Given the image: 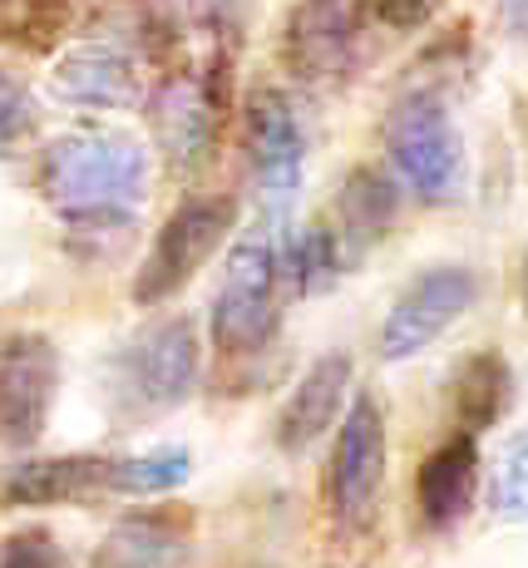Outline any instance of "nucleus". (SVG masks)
I'll return each instance as SVG.
<instances>
[{
    "mask_svg": "<svg viewBox=\"0 0 528 568\" xmlns=\"http://www.w3.org/2000/svg\"><path fill=\"white\" fill-rule=\"evenodd\" d=\"M149 169L144 139L124 129H70L40 149L35 193L70 227L109 213H134L149 193Z\"/></svg>",
    "mask_w": 528,
    "mask_h": 568,
    "instance_id": "obj_1",
    "label": "nucleus"
},
{
    "mask_svg": "<svg viewBox=\"0 0 528 568\" xmlns=\"http://www.w3.org/2000/svg\"><path fill=\"white\" fill-rule=\"evenodd\" d=\"M144 114L163 163L197 173L233 124V50L217 45L207 60H173L144 94Z\"/></svg>",
    "mask_w": 528,
    "mask_h": 568,
    "instance_id": "obj_2",
    "label": "nucleus"
},
{
    "mask_svg": "<svg viewBox=\"0 0 528 568\" xmlns=\"http://www.w3.org/2000/svg\"><path fill=\"white\" fill-rule=\"evenodd\" d=\"M380 144L390 179L405 183L420 203L445 207L465 199V139L435 90H405L385 109Z\"/></svg>",
    "mask_w": 528,
    "mask_h": 568,
    "instance_id": "obj_3",
    "label": "nucleus"
},
{
    "mask_svg": "<svg viewBox=\"0 0 528 568\" xmlns=\"http://www.w3.org/2000/svg\"><path fill=\"white\" fill-rule=\"evenodd\" d=\"M277 247L262 227H252L247 237H237V247L227 253V272L217 282L213 312H207V332L223 362H252L277 342L282 307H277Z\"/></svg>",
    "mask_w": 528,
    "mask_h": 568,
    "instance_id": "obj_4",
    "label": "nucleus"
},
{
    "mask_svg": "<svg viewBox=\"0 0 528 568\" xmlns=\"http://www.w3.org/2000/svg\"><path fill=\"white\" fill-rule=\"evenodd\" d=\"M237 223V199L227 193H193L173 207L153 233L144 262L134 272V307H163L203 272V262L227 243Z\"/></svg>",
    "mask_w": 528,
    "mask_h": 568,
    "instance_id": "obj_5",
    "label": "nucleus"
},
{
    "mask_svg": "<svg viewBox=\"0 0 528 568\" xmlns=\"http://www.w3.org/2000/svg\"><path fill=\"white\" fill-rule=\"evenodd\" d=\"M242 159H247L252 189L267 207H287L302 193L306 154H312V129L292 90L282 84H252L237 114Z\"/></svg>",
    "mask_w": 528,
    "mask_h": 568,
    "instance_id": "obj_6",
    "label": "nucleus"
},
{
    "mask_svg": "<svg viewBox=\"0 0 528 568\" xmlns=\"http://www.w3.org/2000/svg\"><path fill=\"white\" fill-rule=\"evenodd\" d=\"M385 489V410L376 390H356V400L341 415V430L332 440V460H326L322 499L336 529L356 534L376 519Z\"/></svg>",
    "mask_w": 528,
    "mask_h": 568,
    "instance_id": "obj_7",
    "label": "nucleus"
},
{
    "mask_svg": "<svg viewBox=\"0 0 528 568\" xmlns=\"http://www.w3.org/2000/svg\"><path fill=\"white\" fill-rule=\"evenodd\" d=\"M366 10V0H296L277 36V64L287 80L306 90H332L351 80L361 60Z\"/></svg>",
    "mask_w": 528,
    "mask_h": 568,
    "instance_id": "obj_8",
    "label": "nucleus"
},
{
    "mask_svg": "<svg viewBox=\"0 0 528 568\" xmlns=\"http://www.w3.org/2000/svg\"><path fill=\"white\" fill-rule=\"evenodd\" d=\"M475 297H479V277L465 262H439V267L415 272L385 307L376 336L380 362H415L420 352H430L439 336L475 307Z\"/></svg>",
    "mask_w": 528,
    "mask_h": 568,
    "instance_id": "obj_9",
    "label": "nucleus"
},
{
    "mask_svg": "<svg viewBox=\"0 0 528 568\" xmlns=\"http://www.w3.org/2000/svg\"><path fill=\"white\" fill-rule=\"evenodd\" d=\"M60 400V346L45 332L0 336V450H30Z\"/></svg>",
    "mask_w": 528,
    "mask_h": 568,
    "instance_id": "obj_10",
    "label": "nucleus"
},
{
    "mask_svg": "<svg viewBox=\"0 0 528 568\" xmlns=\"http://www.w3.org/2000/svg\"><path fill=\"white\" fill-rule=\"evenodd\" d=\"M197 366L203 346L193 316H163L124 352V390L144 410H179L197 390Z\"/></svg>",
    "mask_w": 528,
    "mask_h": 568,
    "instance_id": "obj_11",
    "label": "nucleus"
},
{
    "mask_svg": "<svg viewBox=\"0 0 528 568\" xmlns=\"http://www.w3.org/2000/svg\"><path fill=\"white\" fill-rule=\"evenodd\" d=\"M50 94L70 109H84V114H124V109L144 104L149 90H144L139 54L94 36L60 50V60L50 70Z\"/></svg>",
    "mask_w": 528,
    "mask_h": 568,
    "instance_id": "obj_12",
    "label": "nucleus"
},
{
    "mask_svg": "<svg viewBox=\"0 0 528 568\" xmlns=\"http://www.w3.org/2000/svg\"><path fill=\"white\" fill-rule=\"evenodd\" d=\"M189 549H193V509L149 505V509H129L104 534L90 568H189Z\"/></svg>",
    "mask_w": 528,
    "mask_h": 568,
    "instance_id": "obj_13",
    "label": "nucleus"
},
{
    "mask_svg": "<svg viewBox=\"0 0 528 568\" xmlns=\"http://www.w3.org/2000/svg\"><path fill=\"white\" fill-rule=\"evenodd\" d=\"M351 396V356L346 352H326L302 371V381L292 386L287 406L277 410L272 440L282 455H306L326 430L336 425V415L346 410Z\"/></svg>",
    "mask_w": 528,
    "mask_h": 568,
    "instance_id": "obj_14",
    "label": "nucleus"
},
{
    "mask_svg": "<svg viewBox=\"0 0 528 568\" xmlns=\"http://www.w3.org/2000/svg\"><path fill=\"white\" fill-rule=\"evenodd\" d=\"M109 455H45L26 460L0 475V505L6 509H54V505H84L104 495Z\"/></svg>",
    "mask_w": 528,
    "mask_h": 568,
    "instance_id": "obj_15",
    "label": "nucleus"
},
{
    "mask_svg": "<svg viewBox=\"0 0 528 568\" xmlns=\"http://www.w3.org/2000/svg\"><path fill=\"white\" fill-rule=\"evenodd\" d=\"M475 489H479V440L455 430L425 455L420 475H415V505H420L425 529L435 534L455 529L475 505Z\"/></svg>",
    "mask_w": 528,
    "mask_h": 568,
    "instance_id": "obj_16",
    "label": "nucleus"
},
{
    "mask_svg": "<svg viewBox=\"0 0 528 568\" xmlns=\"http://www.w3.org/2000/svg\"><path fill=\"white\" fill-rule=\"evenodd\" d=\"M395 213H400V189H395L390 173L351 169L346 183H341V199H336V217H341L336 237H341V247H346V257L376 247L395 227Z\"/></svg>",
    "mask_w": 528,
    "mask_h": 568,
    "instance_id": "obj_17",
    "label": "nucleus"
},
{
    "mask_svg": "<svg viewBox=\"0 0 528 568\" xmlns=\"http://www.w3.org/2000/svg\"><path fill=\"white\" fill-rule=\"evenodd\" d=\"M455 425L459 435H479L489 430V425L504 420V410H509L514 400V371L504 362L499 352H475L465 356L455 371Z\"/></svg>",
    "mask_w": 528,
    "mask_h": 568,
    "instance_id": "obj_18",
    "label": "nucleus"
},
{
    "mask_svg": "<svg viewBox=\"0 0 528 568\" xmlns=\"http://www.w3.org/2000/svg\"><path fill=\"white\" fill-rule=\"evenodd\" d=\"M346 247H341L332 223H312L277 247V277L292 282V297H322L346 272Z\"/></svg>",
    "mask_w": 528,
    "mask_h": 568,
    "instance_id": "obj_19",
    "label": "nucleus"
},
{
    "mask_svg": "<svg viewBox=\"0 0 528 568\" xmlns=\"http://www.w3.org/2000/svg\"><path fill=\"white\" fill-rule=\"evenodd\" d=\"M189 475H193V455L183 445H153V450L139 455H109L104 489L129 499H159L173 495L179 485H189Z\"/></svg>",
    "mask_w": 528,
    "mask_h": 568,
    "instance_id": "obj_20",
    "label": "nucleus"
},
{
    "mask_svg": "<svg viewBox=\"0 0 528 568\" xmlns=\"http://www.w3.org/2000/svg\"><path fill=\"white\" fill-rule=\"evenodd\" d=\"M74 26L70 0H0V45L54 54Z\"/></svg>",
    "mask_w": 528,
    "mask_h": 568,
    "instance_id": "obj_21",
    "label": "nucleus"
},
{
    "mask_svg": "<svg viewBox=\"0 0 528 568\" xmlns=\"http://www.w3.org/2000/svg\"><path fill=\"white\" fill-rule=\"evenodd\" d=\"M40 134V104L16 70L0 64V159H20Z\"/></svg>",
    "mask_w": 528,
    "mask_h": 568,
    "instance_id": "obj_22",
    "label": "nucleus"
},
{
    "mask_svg": "<svg viewBox=\"0 0 528 568\" xmlns=\"http://www.w3.org/2000/svg\"><path fill=\"white\" fill-rule=\"evenodd\" d=\"M489 509L504 524H528V430L514 435L509 450L499 455V469H494L489 485Z\"/></svg>",
    "mask_w": 528,
    "mask_h": 568,
    "instance_id": "obj_23",
    "label": "nucleus"
},
{
    "mask_svg": "<svg viewBox=\"0 0 528 568\" xmlns=\"http://www.w3.org/2000/svg\"><path fill=\"white\" fill-rule=\"evenodd\" d=\"M0 568H70V554L60 549V539L50 529L26 524L0 544Z\"/></svg>",
    "mask_w": 528,
    "mask_h": 568,
    "instance_id": "obj_24",
    "label": "nucleus"
},
{
    "mask_svg": "<svg viewBox=\"0 0 528 568\" xmlns=\"http://www.w3.org/2000/svg\"><path fill=\"white\" fill-rule=\"evenodd\" d=\"M439 6H445V0H370V16H376L385 30H395V36H410V30L430 26Z\"/></svg>",
    "mask_w": 528,
    "mask_h": 568,
    "instance_id": "obj_25",
    "label": "nucleus"
},
{
    "mask_svg": "<svg viewBox=\"0 0 528 568\" xmlns=\"http://www.w3.org/2000/svg\"><path fill=\"white\" fill-rule=\"evenodd\" d=\"M189 6H193L197 26H207L213 36H233V30H237V6H242V0H189ZM237 36H242V30H237Z\"/></svg>",
    "mask_w": 528,
    "mask_h": 568,
    "instance_id": "obj_26",
    "label": "nucleus"
},
{
    "mask_svg": "<svg viewBox=\"0 0 528 568\" xmlns=\"http://www.w3.org/2000/svg\"><path fill=\"white\" fill-rule=\"evenodd\" d=\"M494 6H499V26L509 36L528 40V0H494Z\"/></svg>",
    "mask_w": 528,
    "mask_h": 568,
    "instance_id": "obj_27",
    "label": "nucleus"
},
{
    "mask_svg": "<svg viewBox=\"0 0 528 568\" xmlns=\"http://www.w3.org/2000/svg\"><path fill=\"white\" fill-rule=\"evenodd\" d=\"M524 302H528V282H524Z\"/></svg>",
    "mask_w": 528,
    "mask_h": 568,
    "instance_id": "obj_28",
    "label": "nucleus"
}]
</instances>
